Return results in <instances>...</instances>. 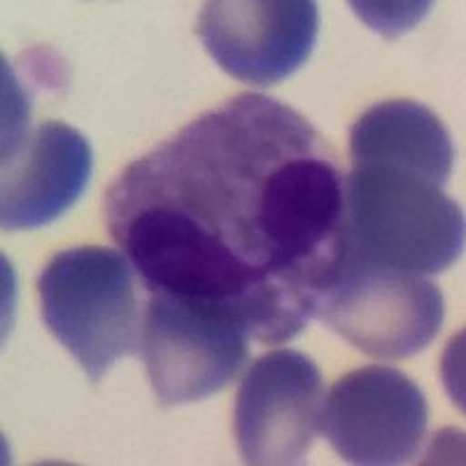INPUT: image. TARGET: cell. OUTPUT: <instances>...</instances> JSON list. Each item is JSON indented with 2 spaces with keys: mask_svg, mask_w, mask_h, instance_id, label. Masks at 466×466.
<instances>
[{
  "mask_svg": "<svg viewBox=\"0 0 466 466\" xmlns=\"http://www.w3.org/2000/svg\"><path fill=\"white\" fill-rule=\"evenodd\" d=\"M357 12L361 19L371 24L373 31L382 33V35H397V33L408 31L418 22L424 12L431 5H420V3H410V5H371V3H355Z\"/></svg>",
  "mask_w": 466,
  "mask_h": 466,
  "instance_id": "obj_11",
  "label": "cell"
},
{
  "mask_svg": "<svg viewBox=\"0 0 466 466\" xmlns=\"http://www.w3.org/2000/svg\"><path fill=\"white\" fill-rule=\"evenodd\" d=\"M352 166L380 164L418 173L445 187L455 147L448 128L422 103L385 101L360 116L350 131Z\"/></svg>",
  "mask_w": 466,
  "mask_h": 466,
  "instance_id": "obj_10",
  "label": "cell"
},
{
  "mask_svg": "<svg viewBox=\"0 0 466 466\" xmlns=\"http://www.w3.org/2000/svg\"><path fill=\"white\" fill-rule=\"evenodd\" d=\"M94 154L77 128L64 122L31 124L3 136L0 222L5 231L47 227L80 201Z\"/></svg>",
  "mask_w": 466,
  "mask_h": 466,
  "instance_id": "obj_9",
  "label": "cell"
},
{
  "mask_svg": "<svg viewBox=\"0 0 466 466\" xmlns=\"http://www.w3.org/2000/svg\"><path fill=\"white\" fill-rule=\"evenodd\" d=\"M47 329L98 382L122 357L140 355V278L122 249L75 248L37 280Z\"/></svg>",
  "mask_w": 466,
  "mask_h": 466,
  "instance_id": "obj_3",
  "label": "cell"
},
{
  "mask_svg": "<svg viewBox=\"0 0 466 466\" xmlns=\"http://www.w3.org/2000/svg\"><path fill=\"white\" fill-rule=\"evenodd\" d=\"M327 140L297 110L240 94L107 191L112 238L147 291L224 301L280 345L313 319V259L331 208Z\"/></svg>",
  "mask_w": 466,
  "mask_h": 466,
  "instance_id": "obj_1",
  "label": "cell"
},
{
  "mask_svg": "<svg viewBox=\"0 0 466 466\" xmlns=\"http://www.w3.org/2000/svg\"><path fill=\"white\" fill-rule=\"evenodd\" d=\"M147 297L140 355L161 406L203 401L248 364L249 331L231 306L168 291Z\"/></svg>",
  "mask_w": 466,
  "mask_h": 466,
  "instance_id": "obj_5",
  "label": "cell"
},
{
  "mask_svg": "<svg viewBox=\"0 0 466 466\" xmlns=\"http://www.w3.org/2000/svg\"><path fill=\"white\" fill-rule=\"evenodd\" d=\"M427 420L418 382L390 366H364L329 390L318 431L350 464L392 466L418 455Z\"/></svg>",
  "mask_w": 466,
  "mask_h": 466,
  "instance_id": "obj_6",
  "label": "cell"
},
{
  "mask_svg": "<svg viewBox=\"0 0 466 466\" xmlns=\"http://www.w3.org/2000/svg\"><path fill=\"white\" fill-rule=\"evenodd\" d=\"M319 369L297 350H273L249 366L236 397L233 430L245 464H299L318 434Z\"/></svg>",
  "mask_w": 466,
  "mask_h": 466,
  "instance_id": "obj_7",
  "label": "cell"
},
{
  "mask_svg": "<svg viewBox=\"0 0 466 466\" xmlns=\"http://www.w3.org/2000/svg\"><path fill=\"white\" fill-rule=\"evenodd\" d=\"M319 10L310 0H218L206 3L197 35L219 68L252 86L297 73L313 54Z\"/></svg>",
  "mask_w": 466,
  "mask_h": 466,
  "instance_id": "obj_8",
  "label": "cell"
},
{
  "mask_svg": "<svg viewBox=\"0 0 466 466\" xmlns=\"http://www.w3.org/2000/svg\"><path fill=\"white\" fill-rule=\"evenodd\" d=\"M443 315V294L430 278L371 264L339 245L313 291V319L385 361L430 348Z\"/></svg>",
  "mask_w": 466,
  "mask_h": 466,
  "instance_id": "obj_4",
  "label": "cell"
},
{
  "mask_svg": "<svg viewBox=\"0 0 466 466\" xmlns=\"http://www.w3.org/2000/svg\"><path fill=\"white\" fill-rule=\"evenodd\" d=\"M336 245L387 268L434 276L464 249V215L443 187L410 170L352 166Z\"/></svg>",
  "mask_w": 466,
  "mask_h": 466,
  "instance_id": "obj_2",
  "label": "cell"
}]
</instances>
